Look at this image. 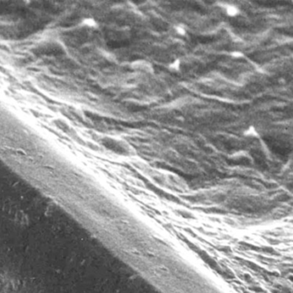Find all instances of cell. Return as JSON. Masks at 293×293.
Here are the masks:
<instances>
[{
  "instance_id": "obj_2",
  "label": "cell",
  "mask_w": 293,
  "mask_h": 293,
  "mask_svg": "<svg viewBox=\"0 0 293 293\" xmlns=\"http://www.w3.org/2000/svg\"><path fill=\"white\" fill-rule=\"evenodd\" d=\"M131 66L132 68L134 69H137V70H143L145 71H148V72H152L154 70H153V67L151 66V64L144 60H136L135 62H133L131 64Z\"/></svg>"
},
{
  "instance_id": "obj_5",
  "label": "cell",
  "mask_w": 293,
  "mask_h": 293,
  "mask_svg": "<svg viewBox=\"0 0 293 293\" xmlns=\"http://www.w3.org/2000/svg\"><path fill=\"white\" fill-rule=\"evenodd\" d=\"M175 31L178 35L184 36L186 34V28L183 25H177L175 26Z\"/></svg>"
},
{
  "instance_id": "obj_1",
  "label": "cell",
  "mask_w": 293,
  "mask_h": 293,
  "mask_svg": "<svg viewBox=\"0 0 293 293\" xmlns=\"http://www.w3.org/2000/svg\"><path fill=\"white\" fill-rule=\"evenodd\" d=\"M223 9H225V14L230 16V17H235L240 14V9L239 8L235 5V4H231V3H223L222 5Z\"/></svg>"
},
{
  "instance_id": "obj_7",
  "label": "cell",
  "mask_w": 293,
  "mask_h": 293,
  "mask_svg": "<svg viewBox=\"0 0 293 293\" xmlns=\"http://www.w3.org/2000/svg\"><path fill=\"white\" fill-rule=\"evenodd\" d=\"M231 56L235 58H240L243 57V53L241 52H231Z\"/></svg>"
},
{
  "instance_id": "obj_3",
  "label": "cell",
  "mask_w": 293,
  "mask_h": 293,
  "mask_svg": "<svg viewBox=\"0 0 293 293\" xmlns=\"http://www.w3.org/2000/svg\"><path fill=\"white\" fill-rule=\"evenodd\" d=\"M82 25L84 26V27H87L89 28H92V29H95V28H97L99 27V24H98L97 21L93 18V17H86V18H83L82 20Z\"/></svg>"
},
{
  "instance_id": "obj_4",
  "label": "cell",
  "mask_w": 293,
  "mask_h": 293,
  "mask_svg": "<svg viewBox=\"0 0 293 293\" xmlns=\"http://www.w3.org/2000/svg\"><path fill=\"white\" fill-rule=\"evenodd\" d=\"M181 60L180 59H175L169 64V69L173 71H179L181 68Z\"/></svg>"
},
{
  "instance_id": "obj_6",
  "label": "cell",
  "mask_w": 293,
  "mask_h": 293,
  "mask_svg": "<svg viewBox=\"0 0 293 293\" xmlns=\"http://www.w3.org/2000/svg\"><path fill=\"white\" fill-rule=\"evenodd\" d=\"M246 135H251V136H255V135H258V132L256 130V129L253 126H250L247 129V130L244 133Z\"/></svg>"
}]
</instances>
